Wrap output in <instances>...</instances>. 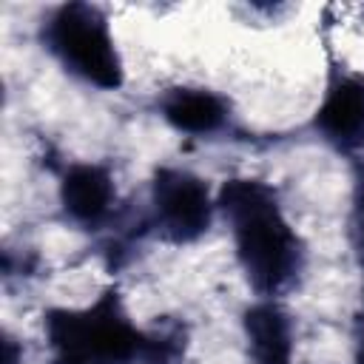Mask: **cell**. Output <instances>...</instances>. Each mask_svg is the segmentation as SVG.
Returning a JSON list of instances; mask_svg holds the SVG:
<instances>
[{
	"instance_id": "cell-1",
	"label": "cell",
	"mask_w": 364,
	"mask_h": 364,
	"mask_svg": "<svg viewBox=\"0 0 364 364\" xmlns=\"http://www.w3.org/2000/svg\"><path fill=\"white\" fill-rule=\"evenodd\" d=\"M219 245L247 299L296 301L316 276L318 250L287 188L250 165L219 173Z\"/></svg>"
},
{
	"instance_id": "cell-2",
	"label": "cell",
	"mask_w": 364,
	"mask_h": 364,
	"mask_svg": "<svg viewBox=\"0 0 364 364\" xmlns=\"http://www.w3.org/2000/svg\"><path fill=\"white\" fill-rule=\"evenodd\" d=\"M28 40L63 82L91 100H117L134 85L131 43L114 6H37L28 17Z\"/></svg>"
},
{
	"instance_id": "cell-3",
	"label": "cell",
	"mask_w": 364,
	"mask_h": 364,
	"mask_svg": "<svg viewBox=\"0 0 364 364\" xmlns=\"http://www.w3.org/2000/svg\"><path fill=\"white\" fill-rule=\"evenodd\" d=\"M145 236L165 253H196L219 242V173L179 156L154 159L139 173Z\"/></svg>"
},
{
	"instance_id": "cell-4",
	"label": "cell",
	"mask_w": 364,
	"mask_h": 364,
	"mask_svg": "<svg viewBox=\"0 0 364 364\" xmlns=\"http://www.w3.org/2000/svg\"><path fill=\"white\" fill-rule=\"evenodd\" d=\"M145 114L159 125V134L182 148L216 151L239 145L242 114L233 91L202 71H182L148 91Z\"/></svg>"
},
{
	"instance_id": "cell-5",
	"label": "cell",
	"mask_w": 364,
	"mask_h": 364,
	"mask_svg": "<svg viewBox=\"0 0 364 364\" xmlns=\"http://www.w3.org/2000/svg\"><path fill=\"white\" fill-rule=\"evenodd\" d=\"M304 131L313 145L344 162L364 156V71L333 68L321 80V88L307 114Z\"/></svg>"
},
{
	"instance_id": "cell-6",
	"label": "cell",
	"mask_w": 364,
	"mask_h": 364,
	"mask_svg": "<svg viewBox=\"0 0 364 364\" xmlns=\"http://www.w3.org/2000/svg\"><path fill=\"white\" fill-rule=\"evenodd\" d=\"M336 364H347V361H336Z\"/></svg>"
}]
</instances>
